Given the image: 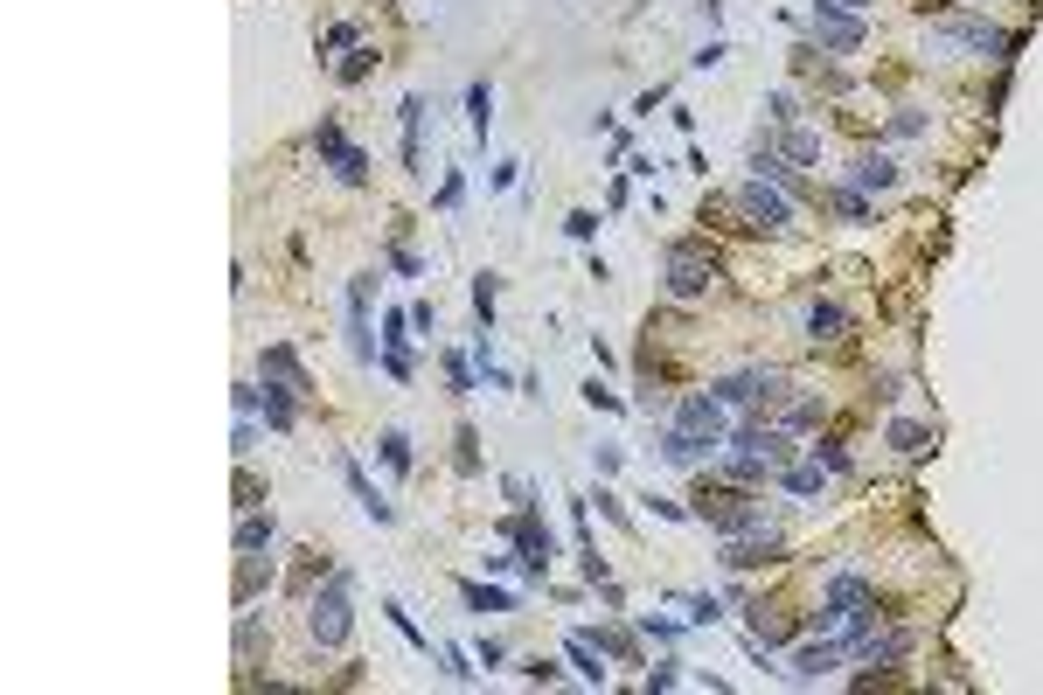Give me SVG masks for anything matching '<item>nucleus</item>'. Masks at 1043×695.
<instances>
[{
  "instance_id": "nucleus-26",
  "label": "nucleus",
  "mask_w": 1043,
  "mask_h": 695,
  "mask_svg": "<svg viewBox=\"0 0 1043 695\" xmlns=\"http://www.w3.org/2000/svg\"><path fill=\"white\" fill-rule=\"evenodd\" d=\"M786 160H793V167H814V160H821V139L800 133V126H786Z\"/></svg>"
},
{
  "instance_id": "nucleus-14",
  "label": "nucleus",
  "mask_w": 1043,
  "mask_h": 695,
  "mask_svg": "<svg viewBox=\"0 0 1043 695\" xmlns=\"http://www.w3.org/2000/svg\"><path fill=\"white\" fill-rule=\"evenodd\" d=\"M341 480H348V494L362 501V515H369V522H397V508H390V501H383V494L369 487V473H362V466H355L348 452H341Z\"/></svg>"
},
{
  "instance_id": "nucleus-22",
  "label": "nucleus",
  "mask_w": 1043,
  "mask_h": 695,
  "mask_svg": "<svg viewBox=\"0 0 1043 695\" xmlns=\"http://www.w3.org/2000/svg\"><path fill=\"white\" fill-rule=\"evenodd\" d=\"M327 167H334V181H348V188H362V181H369V153H362V146H341Z\"/></svg>"
},
{
  "instance_id": "nucleus-7",
  "label": "nucleus",
  "mask_w": 1043,
  "mask_h": 695,
  "mask_svg": "<svg viewBox=\"0 0 1043 695\" xmlns=\"http://www.w3.org/2000/svg\"><path fill=\"white\" fill-rule=\"evenodd\" d=\"M779 529H745V536H724V550H717V563L724 570H758V563H779Z\"/></svg>"
},
{
  "instance_id": "nucleus-27",
  "label": "nucleus",
  "mask_w": 1043,
  "mask_h": 695,
  "mask_svg": "<svg viewBox=\"0 0 1043 695\" xmlns=\"http://www.w3.org/2000/svg\"><path fill=\"white\" fill-rule=\"evenodd\" d=\"M779 487L786 494H821V466H779Z\"/></svg>"
},
{
  "instance_id": "nucleus-31",
  "label": "nucleus",
  "mask_w": 1043,
  "mask_h": 695,
  "mask_svg": "<svg viewBox=\"0 0 1043 695\" xmlns=\"http://www.w3.org/2000/svg\"><path fill=\"white\" fill-rule=\"evenodd\" d=\"M446 383H452V397H473V390H480V376H473L466 355H446Z\"/></svg>"
},
{
  "instance_id": "nucleus-18",
  "label": "nucleus",
  "mask_w": 1043,
  "mask_h": 695,
  "mask_svg": "<svg viewBox=\"0 0 1043 695\" xmlns=\"http://www.w3.org/2000/svg\"><path fill=\"white\" fill-rule=\"evenodd\" d=\"M265 584H272V556L244 550V556H237V605H251V598H258Z\"/></svg>"
},
{
  "instance_id": "nucleus-20",
  "label": "nucleus",
  "mask_w": 1043,
  "mask_h": 695,
  "mask_svg": "<svg viewBox=\"0 0 1043 695\" xmlns=\"http://www.w3.org/2000/svg\"><path fill=\"white\" fill-rule=\"evenodd\" d=\"M272 536H279V522H272V515H258V508H244V515H237V556H244V550H272Z\"/></svg>"
},
{
  "instance_id": "nucleus-46",
  "label": "nucleus",
  "mask_w": 1043,
  "mask_h": 695,
  "mask_svg": "<svg viewBox=\"0 0 1043 695\" xmlns=\"http://www.w3.org/2000/svg\"><path fill=\"white\" fill-rule=\"evenodd\" d=\"M585 404H598V411H626V404H619V397H612L605 383H585Z\"/></svg>"
},
{
  "instance_id": "nucleus-32",
  "label": "nucleus",
  "mask_w": 1043,
  "mask_h": 695,
  "mask_svg": "<svg viewBox=\"0 0 1043 695\" xmlns=\"http://www.w3.org/2000/svg\"><path fill=\"white\" fill-rule=\"evenodd\" d=\"M369 70H376V49H369V42H355V56L341 63V84H362Z\"/></svg>"
},
{
  "instance_id": "nucleus-17",
  "label": "nucleus",
  "mask_w": 1043,
  "mask_h": 695,
  "mask_svg": "<svg viewBox=\"0 0 1043 695\" xmlns=\"http://www.w3.org/2000/svg\"><path fill=\"white\" fill-rule=\"evenodd\" d=\"M842 334H849V306L814 299V306H807V341H842Z\"/></svg>"
},
{
  "instance_id": "nucleus-39",
  "label": "nucleus",
  "mask_w": 1043,
  "mask_h": 695,
  "mask_svg": "<svg viewBox=\"0 0 1043 695\" xmlns=\"http://www.w3.org/2000/svg\"><path fill=\"white\" fill-rule=\"evenodd\" d=\"M230 452H237V459H251V452H258V424H251V417H237V438H230Z\"/></svg>"
},
{
  "instance_id": "nucleus-42",
  "label": "nucleus",
  "mask_w": 1043,
  "mask_h": 695,
  "mask_svg": "<svg viewBox=\"0 0 1043 695\" xmlns=\"http://www.w3.org/2000/svg\"><path fill=\"white\" fill-rule=\"evenodd\" d=\"M411 327H418V334H439V306L418 299V306H411Z\"/></svg>"
},
{
  "instance_id": "nucleus-10",
  "label": "nucleus",
  "mask_w": 1043,
  "mask_h": 695,
  "mask_svg": "<svg viewBox=\"0 0 1043 695\" xmlns=\"http://www.w3.org/2000/svg\"><path fill=\"white\" fill-rule=\"evenodd\" d=\"M814 35H821V49H835V56H856V49L870 42V28H863L856 14H842V7H821V0H814Z\"/></svg>"
},
{
  "instance_id": "nucleus-36",
  "label": "nucleus",
  "mask_w": 1043,
  "mask_h": 695,
  "mask_svg": "<svg viewBox=\"0 0 1043 695\" xmlns=\"http://www.w3.org/2000/svg\"><path fill=\"white\" fill-rule=\"evenodd\" d=\"M383 612H390V626H397V633H404V640H411L418 654H432V640H425V633L411 626V612H404V605H383Z\"/></svg>"
},
{
  "instance_id": "nucleus-40",
  "label": "nucleus",
  "mask_w": 1043,
  "mask_h": 695,
  "mask_svg": "<svg viewBox=\"0 0 1043 695\" xmlns=\"http://www.w3.org/2000/svg\"><path fill=\"white\" fill-rule=\"evenodd\" d=\"M564 230H571V237H578V244H592L598 216H592V209H571V216H564Z\"/></svg>"
},
{
  "instance_id": "nucleus-37",
  "label": "nucleus",
  "mask_w": 1043,
  "mask_h": 695,
  "mask_svg": "<svg viewBox=\"0 0 1043 695\" xmlns=\"http://www.w3.org/2000/svg\"><path fill=\"white\" fill-rule=\"evenodd\" d=\"M925 133V112H891V126H884V139H918Z\"/></svg>"
},
{
  "instance_id": "nucleus-45",
  "label": "nucleus",
  "mask_w": 1043,
  "mask_h": 695,
  "mask_svg": "<svg viewBox=\"0 0 1043 695\" xmlns=\"http://www.w3.org/2000/svg\"><path fill=\"white\" fill-rule=\"evenodd\" d=\"M473 661H480V668H501V661H508V647H501V640H480V647H473Z\"/></svg>"
},
{
  "instance_id": "nucleus-16",
  "label": "nucleus",
  "mask_w": 1043,
  "mask_h": 695,
  "mask_svg": "<svg viewBox=\"0 0 1043 695\" xmlns=\"http://www.w3.org/2000/svg\"><path fill=\"white\" fill-rule=\"evenodd\" d=\"M265 376H272V383H286V390H299V397H313V376L299 369V355L286 348V341H272V348H265Z\"/></svg>"
},
{
  "instance_id": "nucleus-41",
  "label": "nucleus",
  "mask_w": 1043,
  "mask_h": 695,
  "mask_svg": "<svg viewBox=\"0 0 1043 695\" xmlns=\"http://www.w3.org/2000/svg\"><path fill=\"white\" fill-rule=\"evenodd\" d=\"M439 668H446L452 682H473V668H466V654H459V647H439Z\"/></svg>"
},
{
  "instance_id": "nucleus-43",
  "label": "nucleus",
  "mask_w": 1043,
  "mask_h": 695,
  "mask_svg": "<svg viewBox=\"0 0 1043 695\" xmlns=\"http://www.w3.org/2000/svg\"><path fill=\"white\" fill-rule=\"evenodd\" d=\"M459 195H466V174H446L439 181V209H459Z\"/></svg>"
},
{
  "instance_id": "nucleus-47",
  "label": "nucleus",
  "mask_w": 1043,
  "mask_h": 695,
  "mask_svg": "<svg viewBox=\"0 0 1043 695\" xmlns=\"http://www.w3.org/2000/svg\"><path fill=\"white\" fill-rule=\"evenodd\" d=\"M682 675H675V661H661V668H647V689H675Z\"/></svg>"
},
{
  "instance_id": "nucleus-44",
  "label": "nucleus",
  "mask_w": 1043,
  "mask_h": 695,
  "mask_svg": "<svg viewBox=\"0 0 1043 695\" xmlns=\"http://www.w3.org/2000/svg\"><path fill=\"white\" fill-rule=\"evenodd\" d=\"M765 112H772V126H793V98H786V91H772Z\"/></svg>"
},
{
  "instance_id": "nucleus-12",
  "label": "nucleus",
  "mask_w": 1043,
  "mask_h": 695,
  "mask_svg": "<svg viewBox=\"0 0 1043 695\" xmlns=\"http://www.w3.org/2000/svg\"><path fill=\"white\" fill-rule=\"evenodd\" d=\"M717 285V265L696 251H668V299H703Z\"/></svg>"
},
{
  "instance_id": "nucleus-13",
  "label": "nucleus",
  "mask_w": 1043,
  "mask_h": 695,
  "mask_svg": "<svg viewBox=\"0 0 1043 695\" xmlns=\"http://www.w3.org/2000/svg\"><path fill=\"white\" fill-rule=\"evenodd\" d=\"M717 452H724L717 438H703V431H682V424L661 438V459H668V466H710Z\"/></svg>"
},
{
  "instance_id": "nucleus-9",
  "label": "nucleus",
  "mask_w": 1043,
  "mask_h": 695,
  "mask_svg": "<svg viewBox=\"0 0 1043 695\" xmlns=\"http://www.w3.org/2000/svg\"><path fill=\"white\" fill-rule=\"evenodd\" d=\"M842 647L863 661V675H877V668H897V661L911 654V633H897V626L877 633V626H870V633H856V640H842Z\"/></svg>"
},
{
  "instance_id": "nucleus-33",
  "label": "nucleus",
  "mask_w": 1043,
  "mask_h": 695,
  "mask_svg": "<svg viewBox=\"0 0 1043 695\" xmlns=\"http://www.w3.org/2000/svg\"><path fill=\"white\" fill-rule=\"evenodd\" d=\"M835 209H842L849 223H863V216H870V195H863V188L849 181V188H835Z\"/></svg>"
},
{
  "instance_id": "nucleus-29",
  "label": "nucleus",
  "mask_w": 1043,
  "mask_h": 695,
  "mask_svg": "<svg viewBox=\"0 0 1043 695\" xmlns=\"http://www.w3.org/2000/svg\"><path fill=\"white\" fill-rule=\"evenodd\" d=\"M466 119H473V133L487 139V119H494V91H487V84H473V91H466Z\"/></svg>"
},
{
  "instance_id": "nucleus-5",
  "label": "nucleus",
  "mask_w": 1043,
  "mask_h": 695,
  "mask_svg": "<svg viewBox=\"0 0 1043 695\" xmlns=\"http://www.w3.org/2000/svg\"><path fill=\"white\" fill-rule=\"evenodd\" d=\"M738 209H745V223H758V230H793V195H786L779 181H758V174H751L745 188H738Z\"/></svg>"
},
{
  "instance_id": "nucleus-50",
  "label": "nucleus",
  "mask_w": 1043,
  "mask_h": 695,
  "mask_svg": "<svg viewBox=\"0 0 1043 695\" xmlns=\"http://www.w3.org/2000/svg\"><path fill=\"white\" fill-rule=\"evenodd\" d=\"M925 7H953V0H925Z\"/></svg>"
},
{
  "instance_id": "nucleus-2",
  "label": "nucleus",
  "mask_w": 1043,
  "mask_h": 695,
  "mask_svg": "<svg viewBox=\"0 0 1043 695\" xmlns=\"http://www.w3.org/2000/svg\"><path fill=\"white\" fill-rule=\"evenodd\" d=\"M689 515H696V522H717L724 536H745V529H765V515H758V501H751L745 487H703Z\"/></svg>"
},
{
  "instance_id": "nucleus-6",
  "label": "nucleus",
  "mask_w": 1043,
  "mask_h": 695,
  "mask_svg": "<svg viewBox=\"0 0 1043 695\" xmlns=\"http://www.w3.org/2000/svg\"><path fill=\"white\" fill-rule=\"evenodd\" d=\"M731 452L765 459V466L779 473V466L793 459V431H786V424H758V417H751V424H738V431H731Z\"/></svg>"
},
{
  "instance_id": "nucleus-48",
  "label": "nucleus",
  "mask_w": 1043,
  "mask_h": 695,
  "mask_svg": "<svg viewBox=\"0 0 1043 695\" xmlns=\"http://www.w3.org/2000/svg\"><path fill=\"white\" fill-rule=\"evenodd\" d=\"M390 265H397V272H404V278H425V265H418V258H411V251H404V244H397V251H390Z\"/></svg>"
},
{
  "instance_id": "nucleus-11",
  "label": "nucleus",
  "mask_w": 1043,
  "mask_h": 695,
  "mask_svg": "<svg viewBox=\"0 0 1043 695\" xmlns=\"http://www.w3.org/2000/svg\"><path fill=\"white\" fill-rule=\"evenodd\" d=\"M369 299H376V272H362L348 285V348L355 362H376V334H369Z\"/></svg>"
},
{
  "instance_id": "nucleus-38",
  "label": "nucleus",
  "mask_w": 1043,
  "mask_h": 695,
  "mask_svg": "<svg viewBox=\"0 0 1043 695\" xmlns=\"http://www.w3.org/2000/svg\"><path fill=\"white\" fill-rule=\"evenodd\" d=\"M452 459H459V473L480 466V438H473V424H459V452H452Z\"/></svg>"
},
{
  "instance_id": "nucleus-49",
  "label": "nucleus",
  "mask_w": 1043,
  "mask_h": 695,
  "mask_svg": "<svg viewBox=\"0 0 1043 695\" xmlns=\"http://www.w3.org/2000/svg\"><path fill=\"white\" fill-rule=\"evenodd\" d=\"M821 7H842V14H863L870 0H821Z\"/></svg>"
},
{
  "instance_id": "nucleus-30",
  "label": "nucleus",
  "mask_w": 1043,
  "mask_h": 695,
  "mask_svg": "<svg viewBox=\"0 0 1043 695\" xmlns=\"http://www.w3.org/2000/svg\"><path fill=\"white\" fill-rule=\"evenodd\" d=\"M891 445H897V452H925V445H932V431H925V424H911V417H897V424H891Z\"/></svg>"
},
{
  "instance_id": "nucleus-4",
  "label": "nucleus",
  "mask_w": 1043,
  "mask_h": 695,
  "mask_svg": "<svg viewBox=\"0 0 1043 695\" xmlns=\"http://www.w3.org/2000/svg\"><path fill=\"white\" fill-rule=\"evenodd\" d=\"M501 536H508L515 550H522V563H529V577H550V556H557V536H550V522H543V515H536L529 501L515 508V522H508Z\"/></svg>"
},
{
  "instance_id": "nucleus-8",
  "label": "nucleus",
  "mask_w": 1043,
  "mask_h": 695,
  "mask_svg": "<svg viewBox=\"0 0 1043 695\" xmlns=\"http://www.w3.org/2000/svg\"><path fill=\"white\" fill-rule=\"evenodd\" d=\"M675 424L682 431H703V438H717V445H731V404L710 390V397H682L675 404Z\"/></svg>"
},
{
  "instance_id": "nucleus-23",
  "label": "nucleus",
  "mask_w": 1043,
  "mask_h": 695,
  "mask_svg": "<svg viewBox=\"0 0 1043 695\" xmlns=\"http://www.w3.org/2000/svg\"><path fill=\"white\" fill-rule=\"evenodd\" d=\"M397 119H404V167H418V126H425V98H404V105H397Z\"/></svg>"
},
{
  "instance_id": "nucleus-1",
  "label": "nucleus",
  "mask_w": 1043,
  "mask_h": 695,
  "mask_svg": "<svg viewBox=\"0 0 1043 695\" xmlns=\"http://www.w3.org/2000/svg\"><path fill=\"white\" fill-rule=\"evenodd\" d=\"M348 626H355V577L348 570H327V584L306 598V633H313V647H348Z\"/></svg>"
},
{
  "instance_id": "nucleus-28",
  "label": "nucleus",
  "mask_w": 1043,
  "mask_h": 695,
  "mask_svg": "<svg viewBox=\"0 0 1043 695\" xmlns=\"http://www.w3.org/2000/svg\"><path fill=\"white\" fill-rule=\"evenodd\" d=\"M459 598H466L473 612H508V605H515L508 591H487V584H459Z\"/></svg>"
},
{
  "instance_id": "nucleus-19",
  "label": "nucleus",
  "mask_w": 1043,
  "mask_h": 695,
  "mask_svg": "<svg viewBox=\"0 0 1043 695\" xmlns=\"http://www.w3.org/2000/svg\"><path fill=\"white\" fill-rule=\"evenodd\" d=\"M571 668L592 682V689H605L612 675H605V647H592V633H571Z\"/></svg>"
},
{
  "instance_id": "nucleus-24",
  "label": "nucleus",
  "mask_w": 1043,
  "mask_h": 695,
  "mask_svg": "<svg viewBox=\"0 0 1043 695\" xmlns=\"http://www.w3.org/2000/svg\"><path fill=\"white\" fill-rule=\"evenodd\" d=\"M494 292H501V278H494V272L473 278V313H480V334H494Z\"/></svg>"
},
{
  "instance_id": "nucleus-25",
  "label": "nucleus",
  "mask_w": 1043,
  "mask_h": 695,
  "mask_svg": "<svg viewBox=\"0 0 1043 695\" xmlns=\"http://www.w3.org/2000/svg\"><path fill=\"white\" fill-rule=\"evenodd\" d=\"M376 452H383V466H390V473H411V438H404V431H383V438H376Z\"/></svg>"
},
{
  "instance_id": "nucleus-34",
  "label": "nucleus",
  "mask_w": 1043,
  "mask_h": 695,
  "mask_svg": "<svg viewBox=\"0 0 1043 695\" xmlns=\"http://www.w3.org/2000/svg\"><path fill=\"white\" fill-rule=\"evenodd\" d=\"M592 640H598V647H605V654H619V661H633V633H626V626H598Z\"/></svg>"
},
{
  "instance_id": "nucleus-35",
  "label": "nucleus",
  "mask_w": 1043,
  "mask_h": 695,
  "mask_svg": "<svg viewBox=\"0 0 1043 695\" xmlns=\"http://www.w3.org/2000/svg\"><path fill=\"white\" fill-rule=\"evenodd\" d=\"M814 466H821V473H849V452H842L835 438H821V445H814Z\"/></svg>"
},
{
  "instance_id": "nucleus-15",
  "label": "nucleus",
  "mask_w": 1043,
  "mask_h": 695,
  "mask_svg": "<svg viewBox=\"0 0 1043 695\" xmlns=\"http://www.w3.org/2000/svg\"><path fill=\"white\" fill-rule=\"evenodd\" d=\"M842 654H849V647H835V640H821V647H800L786 675H793V682H821V675H835V668H842Z\"/></svg>"
},
{
  "instance_id": "nucleus-21",
  "label": "nucleus",
  "mask_w": 1043,
  "mask_h": 695,
  "mask_svg": "<svg viewBox=\"0 0 1043 695\" xmlns=\"http://www.w3.org/2000/svg\"><path fill=\"white\" fill-rule=\"evenodd\" d=\"M849 181H856L863 195H884V188L897 181V167L884 160V153H870V160H856V174H849Z\"/></svg>"
},
{
  "instance_id": "nucleus-3",
  "label": "nucleus",
  "mask_w": 1043,
  "mask_h": 695,
  "mask_svg": "<svg viewBox=\"0 0 1043 695\" xmlns=\"http://www.w3.org/2000/svg\"><path fill=\"white\" fill-rule=\"evenodd\" d=\"M932 42H939V49H981V56H995V63H1009V56L1023 49V35H1009V28H995V21H932Z\"/></svg>"
}]
</instances>
